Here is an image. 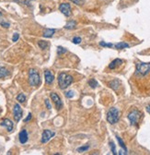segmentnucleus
<instances>
[{
	"instance_id": "32",
	"label": "nucleus",
	"mask_w": 150,
	"mask_h": 155,
	"mask_svg": "<svg viewBox=\"0 0 150 155\" xmlns=\"http://www.w3.org/2000/svg\"><path fill=\"white\" fill-rule=\"evenodd\" d=\"M45 104H46V107H47V109H51V103L49 102V100H45Z\"/></svg>"
},
{
	"instance_id": "8",
	"label": "nucleus",
	"mask_w": 150,
	"mask_h": 155,
	"mask_svg": "<svg viewBox=\"0 0 150 155\" xmlns=\"http://www.w3.org/2000/svg\"><path fill=\"white\" fill-rule=\"evenodd\" d=\"M59 10L66 17H69L71 15V6L68 3H62L59 6Z\"/></svg>"
},
{
	"instance_id": "31",
	"label": "nucleus",
	"mask_w": 150,
	"mask_h": 155,
	"mask_svg": "<svg viewBox=\"0 0 150 155\" xmlns=\"http://www.w3.org/2000/svg\"><path fill=\"white\" fill-rule=\"evenodd\" d=\"M65 52H67V50L65 49V48H63V47H61V46H59L58 47V55H61V53H65Z\"/></svg>"
},
{
	"instance_id": "3",
	"label": "nucleus",
	"mask_w": 150,
	"mask_h": 155,
	"mask_svg": "<svg viewBox=\"0 0 150 155\" xmlns=\"http://www.w3.org/2000/svg\"><path fill=\"white\" fill-rule=\"evenodd\" d=\"M29 83L32 87L38 86L41 83L40 75L35 69H30V71H29Z\"/></svg>"
},
{
	"instance_id": "4",
	"label": "nucleus",
	"mask_w": 150,
	"mask_h": 155,
	"mask_svg": "<svg viewBox=\"0 0 150 155\" xmlns=\"http://www.w3.org/2000/svg\"><path fill=\"white\" fill-rule=\"evenodd\" d=\"M150 72V63H137L136 64V74L140 76H146Z\"/></svg>"
},
{
	"instance_id": "24",
	"label": "nucleus",
	"mask_w": 150,
	"mask_h": 155,
	"mask_svg": "<svg viewBox=\"0 0 150 155\" xmlns=\"http://www.w3.org/2000/svg\"><path fill=\"white\" fill-rule=\"evenodd\" d=\"M100 45L103 46V47H110V48L113 47V44H112V43H107V42H100Z\"/></svg>"
},
{
	"instance_id": "26",
	"label": "nucleus",
	"mask_w": 150,
	"mask_h": 155,
	"mask_svg": "<svg viewBox=\"0 0 150 155\" xmlns=\"http://www.w3.org/2000/svg\"><path fill=\"white\" fill-rule=\"evenodd\" d=\"M88 149H89V146H88V145H87V146H83V147H80V148H78V149H77V152H85V151L88 150Z\"/></svg>"
},
{
	"instance_id": "9",
	"label": "nucleus",
	"mask_w": 150,
	"mask_h": 155,
	"mask_svg": "<svg viewBox=\"0 0 150 155\" xmlns=\"http://www.w3.org/2000/svg\"><path fill=\"white\" fill-rule=\"evenodd\" d=\"M54 135H55V133L51 130H49V129L43 130V132H42V143L48 142V141H49Z\"/></svg>"
},
{
	"instance_id": "2",
	"label": "nucleus",
	"mask_w": 150,
	"mask_h": 155,
	"mask_svg": "<svg viewBox=\"0 0 150 155\" xmlns=\"http://www.w3.org/2000/svg\"><path fill=\"white\" fill-rule=\"evenodd\" d=\"M120 118V112L115 107H112L107 113V121L112 125H114L119 121Z\"/></svg>"
},
{
	"instance_id": "18",
	"label": "nucleus",
	"mask_w": 150,
	"mask_h": 155,
	"mask_svg": "<svg viewBox=\"0 0 150 155\" xmlns=\"http://www.w3.org/2000/svg\"><path fill=\"white\" fill-rule=\"evenodd\" d=\"M77 27V24H76V21L74 20H71V21H68L66 26H65V28L67 29V30H74V29Z\"/></svg>"
},
{
	"instance_id": "30",
	"label": "nucleus",
	"mask_w": 150,
	"mask_h": 155,
	"mask_svg": "<svg viewBox=\"0 0 150 155\" xmlns=\"http://www.w3.org/2000/svg\"><path fill=\"white\" fill-rule=\"evenodd\" d=\"M18 38H19V34L16 32V33H14V34H13V38H12V41H13V42H17V40H18Z\"/></svg>"
},
{
	"instance_id": "6",
	"label": "nucleus",
	"mask_w": 150,
	"mask_h": 155,
	"mask_svg": "<svg viewBox=\"0 0 150 155\" xmlns=\"http://www.w3.org/2000/svg\"><path fill=\"white\" fill-rule=\"evenodd\" d=\"M13 116H14L15 121L18 122L22 117V109H21L20 105L18 103H16L13 108Z\"/></svg>"
},
{
	"instance_id": "21",
	"label": "nucleus",
	"mask_w": 150,
	"mask_h": 155,
	"mask_svg": "<svg viewBox=\"0 0 150 155\" xmlns=\"http://www.w3.org/2000/svg\"><path fill=\"white\" fill-rule=\"evenodd\" d=\"M88 84H89V86H90L91 88L95 89L98 86V82H97V80L95 78H92V79H90V80L88 81Z\"/></svg>"
},
{
	"instance_id": "16",
	"label": "nucleus",
	"mask_w": 150,
	"mask_h": 155,
	"mask_svg": "<svg viewBox=\"0 0 150 155\" xmlns=\"http://www.w3.org/2000/svg\"><path fill=\"white\" fill-rule=\"evenodd\" d=\"M9 75V71L7 70L6 67H0V78H4L7 77Z\"/></svg>"
},
{
	"instance_id": "1",
	"label": "nucleus",
	"mask_w": 150,
	"mask_h": 155,
	"mask_svg": "<svg viewBox=\"0 0 150 155\" xmlns=\"http://www.w3.org/2000/svg\"><path fill=\"white\" fill-rule=\"evenodd\" d=\"M72 82H73V78L71 77L70 75L67 74V73L62 72L58 76V84H59L60 88L62 90L67 89Z\"/></svg>"
},
{
	"instance_id": "10",
	"label": "nucleus",
	"mask_w": 150,
	"mask_h": 155,
	"mask_svg": "<svg viewBox=\"0 0 150 155\" xmlns=\"http://www.w3.org/2000/svg\"><path fill=\"white\" fill-rule=\"evenodd\" d=\"M0 126L6 127L8 132L12 131V129H13V123L9 119H7V118H5V119L2 120L0 122Z\"/></svg>"
},
{
	"instance_id": "12",
	"label": "nucleus",
	"mask_w": 150,
	"mask_h": 155,
	"mask_svg": "<svg viewBox=\"0 0 150 155\" xmlns=\"http://www.w3.org/2000/svg\"><path fill=\"white\" fill-rule=\"evenodd\" d=\"M18 138H19V141H20L21 144H24L28 141V132L23 129V130L20 131V133L18 135Z\"/></svg>"
},
{
	"instance_id": "28",
	"label": "nucleus",
	"mask_w": 150,
	"mask_h": 155,
	"mask_svg": "<svg viewBox=\"0 0 150 155\" xmlns=\"http://www.w3.org/2000/svg\"><path fill=\"white\" fill-rule=\"evenodd\" d=\"M72 42H73L75 44H78V43L81 42V38L80 37H75V38H73V41H72Z\"/></svg>"
},
{
	"instance_id": "25",
	"label": "nucleus",
	"mask_w": 150,
	"mask_h": 155,
	"mask_svg": "<svg viewBox=\"0 0 150 155\" xmlns=\"http://www.w3.org/2000/svg\"><path fill=\"white\" fill-rule=\"evenodd\" d=\"M110 146H111V149H112V153H113V154H117V152H116V149H115V145H114V143H113L112 141L110 142Z\"/></svg>"
},
{
	"instance_id": "14",
	"label": "nucleus",
	"mask_w": 150,
	"mask_h": 155,
	"mask_svg": "<svg viewBox=\"0 0 150 155\" xmlns=\"http://www.w3.org/2000/svg\"><path fill=\"white\" fill-rule=\"evenodd\" d=\"M120 85H121V82L119 79H113L112 80L110 83H109V86L112 89V90H114V91H117L120 87Z\"/></svg>"
},
{
	"instance_id": "27",
	"label": "nucleus",
	"mask_w": 150,
	"mask_h": 155,
	"mask_svg": "<svg viewBox=\"0 0 150 155\" xmlns=\"http://www.w3.org/2000/svg\"><path fill=\"white\" fill-rule=\"evenodd\" d=\"M0 25H1L2 27H4V28H8V27L10 26V24H9L8 22H6V21H4V20L0 21Z\"/></svg>"
},
{
	"instance_id": "35",
	"label": "nucleus",
	"mask_w": 150,
	"mask_h": 155,
	"mask_svg": "<svg viewBox=\"0 0 150 155\" xmlns=\"http://www.w3.org/2000/svg\"><path fill=\"white\" fill-rule=\"evenodd\" d=\"M1 15H2V12H0V16H1Z\"/></svg>"
},
{
	"instance_id": "29",
	"label": "nucleus",
	"mask_w": 150,
	"mask_h": 155,
	"mask_svg": "<svg viewBox=\"0 0 150 155\" xmlns=\"http://www.w3.org/2000/svg\"><path fill=\"white\" fill-rule=\"evenodd\" d=\"M66 96L67 98H73L74 97V92L73 91H69V92H66Z\"/></svg>"
},
{
	"instance_id": "7",
	"label": "nucleus",
	"mask_w": 150,
	"mask_h": 155,
	"mask_svg": "<svg viewBox=\"0 0 150 155\" xmlns=\"http://www.w3.org/2000/svg\"><path fill=\"white\" fill-rule=\"evenodd\" d=\"M51 99H52V101H53V102L55 103L56 109L58 110V111L63 108V102H62L59 95H58L57 93H55V92H52V93H51Z\"/></svg>"
},
{
	"instance_id": "22",
	"label": "nucleus",
	"mask_w": 150,
	"mask_h": 155,
	"mask_svg": "<svg viewBox=\"0 0 150 155\" xmlns=\"http://www.w3.org/2000/svg\"><path fill=\"white\" fill-rule=\"evenodd\" d=\"M17 100L19 102H24L25 101H26V96H25L23 93H19V94L17 96Z\"/></svg>"
},
{
	"instance_id": "33",
	"label": "nucleus",
	"mask_w": 150,
	"mask_h": 155,
	"mask_svg": "<svg viewBox=\"0 0 150 155\" xmlns=\"http://www.w3.org/2000/svg\"><path fill=\"white\" fill-rule=\"evenodd\" d=\"M31 118H32V114L30 113L28 115V117H27V118H25L24 119V122H28L29 120H31Z\"/></svg>"
},
{
	"instance_id": "17",
	"label": "nucleus",
	"mask_w": 150,
	"mask_h": 155,
	"mask_svg": "<svg viewBox=\"0 0 150 155\" xmlns=\"http://www.w3.org/2000/svg\"><path fill=\"white\" fill-rule=\"evenodd\" d=\"M113 46L115 47L116 49H119V50H121V49H124V48H128L129 47V44L128 43H126V42H118V43H116V44H113Z\"/></svg>"
},
{
	"instance_id": "11",
	"label": "nucleus",
	"mask_w": 150,
	"mask_h": 155,
	"mask_svg": "<svg viewBox=\"0 0 150 155\" xmlns=\"http://www.w3.org/2000/svg\"><path fill=\"white\" fill-rule=\"evenodd\" d=\"M44 78H45V82L46 84H52L53 79H54V77L52 73L50 70H45L44 71Z\"/></svg>"
},
{
	"instance_id": "23",
	"label": "nucleus",
	"mask_w": 150,
	"mask_h": 155,
	"mask_svg": "<svg viewBox=\"0 0 150 155\" xmlns=\"http://www.w3.org/2000/svg\"><path fill=\"white\" fill-rule=\"evenodd\" d=\"M70 1L75 3L76 5H78V6H82L85 3V0H70Z\"/></svg>"
},
{
	"instance_id": "13",
	"label": "nucleus",
	"mask_w": 150,
	"mask_h": 155,
	"mask_svg": "<svg viewBox=\"0 0 150 155\" xmlns=\"http://www.w3.org/2000/svg\"><path fill=\"white\" fill-rule=\"evenodd\" d=\"M54 32H55L54 29H44L42 35H43V37H45V38H51L54 34Z\"/></svg>"
},
{
	"instance_id": "15",
	"label": "nucleus",
	"mask_w": 150,
	"mask_h": 155,
	"mask_svg": "<svg viewBox=\"0 0 150 155\" xmlns=\"http://www.w3.org/2000/svg\"><path fill=\"white\" fill-rule=\"evenodd\" d=\"M121 64H122V60L119 59V58H116L115 60H113L112 63L109 65V67L111 68V69H114L117 66H119V65H121Z\"/></svg>"
},
{
	"instance_id": "20",
	"label": "nucleus",
	"mask_w": 150,
	"mask_h": 155,
	"mask_svg": "<svg viewBox=\"0 0 150 155\" xmlns=\"http://www.w3.org/2000/svg\"><path fill=\"white\" fill-rule=\"evenodd\" d=\"M116 138H117V140H118V143H119V145L122 147L125 152H127V149H126V147H125V144H124V142L122 140V138L120 137H118V136H116Z\"/></svg>"
},
{
	"instance_id": "34",
	"label": "nucleus",
	"mask_w": 150,
	"mask_h": 155,
	"mask_svg": "<svg viewBox=\"0 0 150 155\" xmlns=\"http://www.w3.org/2000/svg\"><path fill=\"white\" fill-rule=\"evenodd\" d=\"M147 113L150 114V104H149V105L147 106Z\"/></svg>"
},
{
	"instance_id": "5",
	"label": "nucleus",
	"mask_w": 150,
	"mask_h": 155,
	"mask_svg": "<svg viewBox=\"0 0 150 155\" xmlns=\"http://www.w3.org/2000/svg\"><path fill=\"white\" fill-rule=\"evenodd\" d=\"M140 117H141V113L137 110H133L128 115V119H129L131 125H137L138 121H139Z\"/></svg>"
},
{
	"instance_id": "19",
	"label": "nucleus",
	"mask_w": 150,
	"mask_h": 155,
	"mask_svg": "<svg viewBox=\"0 0 150 155\" xmlns=\"http://www.w3.org/2000/svg\"><path fill=\"white\" fill-rule=\"evenodd\" d=\"M38 45H39V47H40L41 49L44 50V49H46V47L48 46V42H45V41H39V42H38Z\"/></svg>"
}]
</instances>
